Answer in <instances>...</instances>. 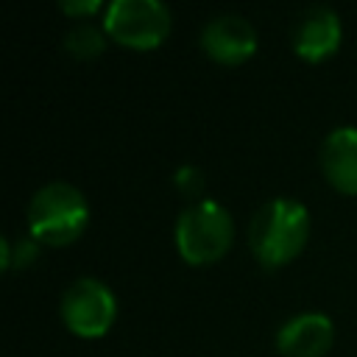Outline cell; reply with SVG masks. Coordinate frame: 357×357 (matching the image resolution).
I'll return each instance as SVG.
<instances>
[{
  "instance_id": "cell-1",
  "label": "cell",
  "mask_w": 357,
  "mask_h": 357,
  "mask_svg": "<svg viewBox=\"0 0 357 357\" xmlns=\"http://www.w3.org/2000/svg\"><path fill=\"white\" fill-rule=\"evenodd\" d=\"M310 229V209L298 198L276 195L254 212L248 223V248L262 268L276 271L304 251Z\"/></svg>"
},
{
  "instance_id": "cell-2",
  "label": "cell",
  "mask_w": 357,
  "mask_h": 357,
  "mask_svg": "<svg viewBox=\"0 0 357 357\" xmlns=\"http://www.w3.org/2000/svg\"><path fill=\"white\" fill-rule=\"evenodd\" d=\"M28 231L39 245H70L89 226V201L70 181H47L28 201Z\"/></svg>"
},
{
  "instance_id": "cell-3",
  "label": "cell",
  "mask_w": 357,
  "mask_h": 357,
  "mask_svg": "<svg viewBox=\"0 0 357 357\" xmlns=\"http://www.w3.org/2000/svg\"><path fill=\"white\" fill-rule=\"evenodd\" d=\"M176 251L187 265H212L223 259L234 243V220L215 198L187 204L173 226Z\"/></svg>"
},
{
  "instance_id": "cell-4",
  "label": "cell",
  "mask_w": 357,
  "mask_h": 357,
  "mask_svg": "<svg viewBox=\"0 0 357 357\" xmlns=\"http://www.w3.org/2000/svg\"><path fill=\"white\" fill-rule=\"evenodd\" d=\"M173 28L170 8L162 0H112L103 11L106 36L128 50L159 47Z\"/></svg>"
},
{
  "instance_id": "cell-5",
  "label": "cell",
  "mask_w": 357,
  "mask_h": 357,
  "mask_svg": "<svg viewBox=\"0 0 357 357\" xmlns=\"http://www.w3.org/2000/svg\"><path fill=\"white\" fill-rule=\"evenodd\" d=\"M61 324L84 340L103 337L117 318V298L112 287L95 276L75 279L59 298Z\"/></svg>"
},
{
  "instance_id": "cell-6",
  "label": "cell",
  "mask_w": 357,
  "mask_h": 357,
  "mask_svg": "<svg viewBox=\"0 0 357 357\" xmlns=\"http://www.w3.org/2000/svg\"><path fill=\"white\" fill-rule=\"evenodd\" d=\"M201 47L212 61L237 67L257 53V31L240 14H215L201 31Z\"/></svg>"
},
{
  "instance_id": "cell-7",
  "label": "cell",
  "mask_w": 357,
  "mask_h": 357,
  "mask_svg": "<svg viewBox=\"0 0 357 357\" xmlns=\"http://www.w3.org/2000/svg\"><path fill=\"white\" fill-rule=\"evenodd\" d=\"M343 39V22L335 8L329 6H307L290 31V45L298 59L304 61H324L329 59Z\"/></svg>"
},
{
  "instance_id": "cell-8",
  "label": "cell",
  "mask_w": 357,
  "mask_h": 357,
  "mask_svg": "<svg viewBox=\"0 0 357 357\" xmlns=\"http://www.w3.org/2000/svg\"><path fill=\"white\" fill-rule=\"evenodd\" d=\"M335 343V324L329 315L307 310L287 318L276 332V349L282 357H326Z\"/></svg>"
},
{
  "instance_id": "cell-9",
  "label": "cell",
  "mask_w": 357,
  "mask_h": 357,
  "mask_svg": "<svg viewBox=\"0 0 357 357\" xmlns=\"http://www.w3.org/2000/svg\"><path fill=\"white\" fill-rule=\"evenodd\" d=\"M321 173L337 192L357 195V126H337L324 137Z\"/></svg>"
},
{
  "instance_id": "cell-10",
  "label": "cell",
  "mask_w": 357,
  "mask_h": 357,
  "mask_svg": "<svg viewBox=\"0 0 357 357\" xmlns=\"http://www.w3.org/2000/svg\"><path fill=\"white\" fill-rule=\"evenodd\" d=\"M106 31L103 25H95L89 20H81V22H73L64 33V50L73 53L75 59H95L106 50Z\"/></svg>"
},
{
  "instance_id": "cell-11",
  "label": "cell",
  "mask_w": 357,
  "mask_h": 357,
  "mask_svg": "<svg viewBox=\"0 0 357 357\" xmlns=\"http://www.w3.org/2000/svg\"><path fill=\"white\" fill-rule=\"evenodd\" d=\"M0 259L3 271H25L39 259V243L33 237H17V240H0Z\"/></svg>"
},
{
  "instance_id": "cell-12",
  "label": "cell",
  "mask_w": 357,
  "mask_h": 357,
  "mask_svg": "<svg viewBox=\"0 0 357 357\" xmlns=\"http://www.w3.org/2000/svg\"><path fill=\"white\" fill-rule=\"evenodd\" d=\"M173 187L184 195V198H190V204L192 201H201L204 195V170L201 167H195V165H181V167H176V173H173Z\"/></svg>"
},
{
  "instance_id": "cell-13",
  "label": "cell",
  "mask_w": 357,
  "mask_h": 357,
  "mask_svg": "<svg viewBox=\"0 0 357 357\" xmlns=\"http://www.w3.org/2000/svg\"><path fill=\"white\" fill-rule=\"evenodd\" d=\"M106 6L109 3H103V0H61L59 11L73 17L75 22H81V20H89L95 11H106Z\"/></svg>"
}]
</instances>
